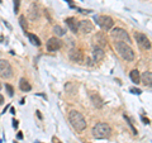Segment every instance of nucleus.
Returning a JSON list of instances; mask_svg holds the SVG:
<instances>
[{
	"label": "nucleus",
	"instance_id": "25",
	"mask_svg": "<svg viewBox=\"0 0 152 143\" xmlns=\"http://www.w3.org/2000/svg\"><path fill=\"white\" fill-rule=\"evenodd\" d=\"M142 120H143V123H145V124H148V123H150V120H148V119H146L145 117H142Z\"/></svg>",
	"mask_w": 152,
	"mask_h": 143
},
{
	"label": "nucleus",
	"instance_id": "17",
	"mask_svg": "<svg viewBox=\"0 0 152 143\" xmlns=\"http://www.w3.org/2000/svg\"><path fill=\"white\" fill-rule=\"evenodd\" d=\"M129 77L132 80V82H134V84L141 82V75H140L138 70H132L131 74H129Z\"/></svg>",
	"mask_w": 152,
	"mask_h": 143
},
{
	"label": "nucleus",
	"instance_id": "11",
	"mask_svg": "<svg viewBox=\"0 0 152 143\" xmlns=\"http://www.w3.org/2000/svg\"><path fill=\"white\" fill-rule=\"evenodd\" d=\"M70 60L74 61V62H77V63H83V61H84L83 52L79 50H72L70 52Z\"/></svg>",
	"mask_w": 152,
	"mask_h": 143
},
{
	"label": "nucleus",
	"instance_id": "21",
	"mask_svg": "<svg viewBox=\"0 0 152 143\" xmlns=\"http://www.w3.org/2000/svg\"><path fill=\"white\" fill-rule=\"evenodd\" d=\"M19 23H20L22 29L26 32V29H27V22H26V17H24V15H20V17H19Z\"/></svg>",
	"mask_w": 152,
	"mask_h": 143
},
{
	"label": "nucleus",
	"instance_id": "28",
	"mask_svg": "<svg viewBox=\"0 0 152 143\" xmlns=\"http://www.w3.org/2000/svg\"><path fill=\"white\" fill-rule=\"evenodd\" d=\"M0 89H1V84H0Z\"/></svg>",
	"mask_w": 152,
	"mask_h": 143
},
{
	"label": "nucleus",
	"instance_id": "8",
	"mask_svg": "<svg viewBox=\"0 0 152 143\" xmlns=\"http://www.w3.org/2000/svg\"><path fill=\"white\" fill-rule=\"evenodd\" d=\"M61 46H62L61 41L58 39V38H56V37L50 38V39L47 41V43H46L47 51H50V52H56V51H58V50L61 48Z\"/></svg>",
	"mask_w": 152,
	"mask_h": 143
},
{
	"label": "nucleus",
	"instance_id": "22",
	"mask_svg": "<svg viewBox=\"0 0 152 143\" xmlns=\"http://www.w3.org/2000/svg\"><path fill=\"white\" fill-rule=\"evenodd\" d=\"M5 88H7V90H8L9 96H13V95H14V90H13V88H12V85L7 84V85H5Z\"/></svg>",
	"mask_w": 152,
	"mask_h": 143
},
{
	"label": "nucleus",
	"instance_id": "16",
	"mask_svg": "<svg viewBox=\"0 0 152 143\" xmlns=\"http://www.w3.org/2000/svg\"><path fill=\"white\" fill-rule=\"evenodd\" d=\"M19 89L22 90V91H31L32 90V86H31V84L28 82V81L26 79H20V81H19Z\"/></svg>",
	"mask_w": 152,
	"mask_h": 143
},
{
	"label": "nucleus",
	"instance_id": "2",
	"mask_svg": "<svg viewBox=\"0 0 152 143\" xmlns=\"http://www.w3.org/2000/svg\"><path fill=\"white\" fill-rule=\"evenodd\" d=\"M69 120L71 123V125L74 127V129L77 132H83L86 128V120L83 117V114L76 110H71L69 114Z\"/></svg>",
	"mask_w": 152,
	"mask_h": 143
},
{
	"label": "nucleus",
	"instance_id": "10",
	"mask_svg": "<svg viewBox=\"0 0 152 143\" xmlns=\"http://www.w3.org/2000/svg\"><path fill=\"white\" fill-rule=\"evenodd\" d=\"M79 31L84 33V34H88V33H90L93 31V24L91 22L88 20V19H85V20H81L79 23Z\"/></svg>",
	"mask_w": 152,
	"mask_h": 143
},
{
	"label": "nucleus",
	"instance_id": "18",
	"mask_svg": "<svg viewBox=\"0 0 152 143\" xmlns=\"http://www.w3.org/2000/svg\"><path fill=\"white\" fill-rule=\"evenodd\" d=\"M91 101H93V104L96 108H102L103 107V100L100 99V96H99V95H96V94H93L91 95Z\"/></svg>",
	"mask_w": 152,
	"mask_h": 143
},
{
	"label": "nucleus",
	"instance_id": "3",
	"mask_svg": "<svg viewBox=\"0 0 152 143\" xmlns=\"http://www.w3.org/2000/svg\"><path fill=\"white\" fill-rule=\"evenodd\" d=\"M93 137L96 139H103V138H108L112 134V128L107 123H98L93 128Z\"/></svg>",
	"mask_w": 152,
	"mask_h": 143
},
{
	"label": "nucleus",
	"instance_id": "15",
	"mask_svg": "<svg viewBox=\"0 0 152 143\" xmlns=\"http://www.w3.org/2000/svg\"><path fill=\"white\" fill-rule=\"evenodd\" d=\"M29 18L32 20H36V19L39 18V12H38V7L36 4H32L29 8Z\"/></svg>",
	"mask_w": 152,
	"mask_h": 143
},
{
	"label": "nucleus",
	"instance_id": "14",
	"mask_svg": "<svg viewBox=\"0 0 152 143\" xmlns=\"http://www.w3.org/2000/svg\"><path fill=\"white\" fill-rule=\"evenodd\" d=\"M65 23L67 24V27L70 28V31L71 32H74V33H76L79 31V24H77V22H76V19L75 18H67L65 20Z\"/></svg>",
	"mask_w": 152,
	"mask_h": 143
},
{
	"label": "nucleus",
	"instance_id": "19",
	"mask_svg": "<svg viewBox=\"0 0 152 143\" xmlns=\"http://www.w3.org/2000/svg\"><path fill=\"white\" fill-rule=\"evenodd\" d=\"M28 39H29L31 43L34 45V46H39V45H41L39 38H38L36 34H33V33H28Z\"/></svg>",
	"mask_w": 152,
	"mask_h": 143
},
{
	"label": "nucleus",
	"instance_id": "23",
	"mask_svg": "<svg viewBox=\"0 0 152 143\" xmlns=\"http://www.w3.org/2000/svg\"><path fill=\"white\" fill-rule=\"evenodd\" d=\"M19 3H20V0H14V13L19 12Z\"/></svg>",
	"mask_w": 152,
	"mask_h": 143
},
{
	"label": "nucleus",
	"instance_id": "27",
	"mask_svg": "<svg viewBox=\"0 0 152 143\" xmlns=\"http://www.w3.org/2000/svg\"><path fill=\"white\" fill-rule=\"evenodd\" d=\"M13 122H14V123H13V125L17 128V127H18V122H17V120H13Z\"/></svg>",
	"mask_w": 152,
	"mask_h": 143
},
{
	"label": "nucleus",
	"instance_id": "1",
	"mask_svg": "<svg viewBox=\"0 0 152 143\" xmlns=\"http://www.w3.org/2000/svg\"><path fill=\"white\" fill-rule=\"evenodd\" d=\"M115 51L118 52L123 60L128 61V62H132L134 60V51L132 50V47L128 45V43H124V42H115Z\"/></svg>",
	"mask_w": 152,
	"mask_h": 143
},
{
	"label": "nucleus",
	"instance_id": "9",
	"mask_svg": "<svg viewBox=\"0 0 152 143\" xmlns=\"http://www.w3.org/2000/svg\"><path fill=\"white\" fill-rule=\"evenodd\" d=\"M105 56V52H104V48L103 47H99V46H94L93 47V60L95 62L98 61H102Z\"/></svg>",
	"mask_w": 152,
	"mask_h": 143
},
{
	"label": "nucleus",
	"instance_id": "7",
	"mask_svg": "<svg viewBox=\"0 0 152 143\" xmlns=\"http://www.w3.org/2000/svg\"><path fill=\"white\" fill-rule=\"evenodd\" d=\"M134 39L137 41V45H138L141 48H143V50L151 48V42L148 39V37L146 34H143V33H140V32L134 33Z\"/></svg>",
	"mask_w": 152,
	"mask_h": 143
},
{
	"label": "nucleus",
	"instance_id": "6",
	"mask_svg": "<svg viewBox=\"0 0 152 143\" xmlns=\"http://www.w3.org/2000/svg\"><path fill=\"white\" fill-rule=\"evenodd\" d=\"M13 76L12 65L7 60H0V77L3 79H10Z\"/></svg>",
	"mask_w": 152,
	"mask_h": 143
},
{
	"label": "nucleus",
	"instance_id": "13",
	"mask_svg": "<svg viewBox=\"0 0 152 143\" xmlns=\"http://www.w3.org/2000/svg\"><path fill=\"white\" fill-rule=\"evenodd\" d=\"M141 82L146 85V86H150L152 88V72H148V71H146L141 75Z\"/></svg>",
	"mask_w": 152,
	"mask_h": 143
},
{
	"label": "nucleus",
	"instance_id": "5",
	"mask_svg": "<svg viewBox=\"0 0 152 143\" xmlns=\"http://www.w3.org/2000/svg\"><path fill=\"white\" fill-rule=\"evenodd\" d=\"M94 19H95V23H96V24L104 31H110L113 28L114 20L110 17H108V15H98V17H95Z\"/></svg>",
	"mask_w": 152,
	"mask_h": 143
},
{
	"label": "nucleus",
	"instance_id": "26",
	"mask_svg": "<svg viewBox=\"0 0 152 143\" xmlns=\"http://www.w3.org/2000/svg\"><path fill=\"white\" fill-rule=\"evenodd\" d=\"M3 103H4V96H3L1 94H0V105H1Z\"/></svg>",
	"mask_w": 152,
	"mask_h": 143
},
{
	"label": "nucleus",
	"instance_id": "4",
	"mask_svg": "<svg viewBox=\"0 0 152 143\" xmlns=\"http://www.w3.org/2000/svg\"><path fill=\"white\" fill-rule=\"evenodd\" d=\"M110 36L115 42H124V43H128V45L132 42L129 34L123 28H113L110 32Z\"/></svg>",
	"mask_w": 152,
	"mask_h": 143
},
{
	"label": "nucleus",
	"instance_id": "12",
	"mask_svg": "<svg viewBox=\"0 0 152 143\" xmlns=\"http://www.w3.org/2000/svg\"><path fill=\"white\" fill-rule=\"evenodd\" d=\"M94 43H95V46H99V47H105V45H107V37L104 36V33H102V32H99V33H96V34L94 36Z\"/></svg>",
	"mask_w": 152,
	"mask_h": 143
},
{
	"label": "nucleus",
	"instance_id": "24",
	"mask_svg": "<svg viewBox=\"0 0 152 143\" xmlns=\"http://www.w3.org/2000/svg\"><path fill=\"white\" fill-rule=\"evenodd\" d=\"M131 91H132L133 94H141V93H142L140 89H134V88H133V89H131Z\"/></svg>",
	"mask_w": 152,
	"mask_h": 143
},
{
	"label": "nucleus",
	"instance_id": "20",
	"mask_svg": "<svg viewBox=\"0 0 152 143\" xmlns=\"http://www.w3.org/2000/svg\"><path fill=\"white\" fill-rule=\"evenodd\" d=\"M53 33H55L56 36L62 37V36H65V33H66V32H65L60 26H55V27H53Z\"/></svg>",
	"mask_w": 152,
	"mask_h": 143
}]
</instances>
